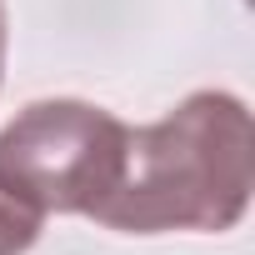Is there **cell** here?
I'll return each instance as SVG.
<instances>
[{"mask_svg": "<svg viewBox=\"0 0 255 255\" xmlns=\"http://www.w3.org/2000/svg\"><path fill=\"white\" fill-rule=\"evenodd\" d=\"M255 185L250 110L230 90H195L165 120L125 140L115 190L90 215L120 235H220L235 230Z\"/></svg>", "mask_w": 255, "mask_h": 255, "instance_id": "6da1fadb", "label": "cell"}, {"mask_svg": "<svg viewBox=\"0 0 255 255\" xmlns=\"http://www.w3.org/2000/svg\"><path fill=\"white\" fill-rule=\"evenodd\" d=\"M130 125L90 100H35L0 130V180L40 215H95L125 165Z\"/></svg>", "mask_w": 255, "mask_h": 255, "instance_id": "7a4b0ae2", "label": "cell"}, {"mask_svg": "<svg viewBox=\"0 0 255 255\" xmlns=\"http://www.w3.org/2000/svg\"><path fill=\"white\" fill-rule=\"evenodd\" d=\"M40 225H45V215L0 180V255H25L40 240Z\"/></svg>", "mask_w": 255, "mask_h": 255, "instance_id": "3957f363", "label": "cell"}, {"mask_svg": "<svg viewBox=\"0 0 255 255\" xmlns=\"http://www.w3.org/2000/svg\"><path fill=\"white\" fill-rule=\"evenodd\" d=\"M0 80H5V0H0Z\"/></svg>", "mask_w": 255, "mask_h": 255, "instance_id": "277c9868", "label": "cell"}]
</instances>
